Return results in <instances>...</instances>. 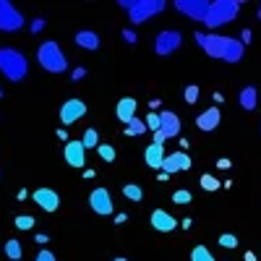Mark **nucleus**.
I'll return each mask as SVG.
<instances>
[{"instance_id": "nucleus-3", "label": "nucleus", "mask_w": 261, "mask_h": 261, "mask_svg": "<svg viewBox=\"0 0 261 261\" xmlns=\"http://www.w3.org/2000/svg\"><path fill=\"white\" fill-rule=\"evenodd\" d=\"M241 0H212V8H209V16L204 24L209 27V32L214 29H222L225 24H230V21L238 18V13H241Z\"/></svg>"}, {"instance_id": "nucleus-18", "label": "nucleus", "mask_w": 261, "mask_h": 261, "mask_svg": "<svg viewBox=\"0 0 261 261\" xmlns=\"http://www.w3.org/2000/svg\"><path fill=\"white\" fill-rule=\"evenodd\" d=\"M160 118H162V134L167 136V139H175L178 134H180V118H178V113H172V110H162L160 113Z\"/></svg>"}, {"instance_id": "nucleus-39", "label": "nucleus", "mask_w": 261, "mask_h": 261, "mask_svg": "<svg viewBox=\"0 0 261 261\" xmlns=\"http://www.w3.org/2000/svg\"><path fill=\"white\" fill-rule=\"evenodd\" d=\"M165 141H167V136L162 134V130H157V134H154V144H162L165 146Z\"/></svg>"}, {"instance_id": "nucleus-42", "label": "nucleus", "mask_w": 261, "mask_h": 261, "mask_svg": "<svg viewBox=\"0 0 261 261\" xmlns=\"http://www.w3.org/2000/svg\"><path fill=\"white\" fill-rule=\"evenodd\" d=\"M191 225H193V220H191V217H186V220L180 222V227H186V230H191Z\"/></svg>"}, {"instance_id": "nucleus-29", "label": "nucleus", "mask_w": 261, "mask_h": 261, "mask_svg": "<svg viewBox=\"0 0 261 261\" xmlns=\"http://www.w3.org/2000/svg\"><path fill=\"white\" fill-rule=\"evenodd\" d=\"M199 94H201V89L196 84H191V86H186V92H183V99L188 102V105H196L199 102Z\"/></svg>"}, {"instance_id": "nucleus-33", "label": "nucleus", "mask_w": 261, "mask_h": 261, "mask_svg": "<svg viewBox=\"0 0 261 261\" xmlns=\"http://www.w3.org/2000/svg\"><path fill=\"white\" fill-rule=\"evenodd\" d=\"M45 27H47V21L42 18V16H37V18L32 21V27H29V29H32V34H39V32L45 29Z\"/></svg>"}, {"instance_id": "nucleus-47", "label": "nucleus", "mask_w": 261, "mask_h": 261, "mask_svg": "<svg viewBox=\"0 0 261 261\" xmlns=\"http://www.w3.org/2000/svg\"><path fill=\"white\" fill-rule=\"evenodd\" d=\"M256 16H258V21H261V6H258V11H256Z\"/></svg>"}, {"instance_id": "nucleus-35", "label": "nucleus", "mask_w": 261, "mask_h": 261, "mask_svg": "<svg viewBox=\"0 0 261 261\" xmlns=\"http://www.w3.org/2000/svg\"><path fill=\"white\" fill-rule=\"evenodd\" d=\"M81 79H86V68L84 65H76V68L71 71V81H81Z\"/></svg>"}, {"instance_id": "nucleus-4", "label": "nucleus", "mask_w": 261, "mask_h": 261, "mask_svg": "<svg viewBox=\"0 0 261 261\" xmlns=\"http://www.w3.org/2000/svg\"><path fill=\"white\" fill-rule=\"evenodd\" d=\"M118 6L123 11H128L130 24H146L149 18H154L165 11L162 0H120Z\"/></svg>"}, {"instance_id": "nucleus-38", "label": "nucleus", "mask_w": 261, "mask_h": 261, "mask_svg": "<svg viewBox=\"0 0 261 261\" xmlns=\"http://www.w3.org/2000/svg\"><path fill=\"white\" fill-rule=\"evenodd\" d=\"M217 167H220V170H230V167H232V162H230L227 157H220V160H217Z\"/></svg>"}, {"instance_id": "nucleus-48", "label": "nucleus", "mask_w": 261, "mask_h": 261, "mask_svg": "<svg viewBox=\"0 0 261 261\" xmlns=\"http://www.w3.org/2000/svg\"><path fill=\"white\" fill-rule=\"evenodd\" d=\"M113 261H125V258H123V256H118V258H113Z\"/></svg>"}, {"instance_id": "nucleus-11", "label": "nucleus", "mask_w": 261, "mask_h": 261, "mask_svg": "<svg viewBox=\"0 0 261 261\" xmlns=\"http://www.w3.org/2000/svg\"><path fill=\"white\" fill-rule=\"evenodd\" d=\"M191 157H188V151H172V154H167L165 157V162H162V172H167V175H175V172H186V170H191Z\"/></svg>"}, {"instance_id": "nucleus-45", "label": "nucleus", "mask_w": 261, "mask_h": 261, "mask_svg": "<svg viewBox=\"0 0 261 261\" xmlns=\"http://www.w3.org/2000/svg\"><path fill=\"white\" fill-rule=\"evenodd\" d=\"M27 196H29V193H27V191H24V188H21V191H18V193H16V199H18V201H24V199H27Z\"/></svg>"}, {"instance_id": "nucleus-37", "label": "nucleus", "mask_w": 261, "mask_h": 261, "mask_svg": "<svg viewBox=\"0 0 261 261\" xmlns=\"http://www.w3.org/2000/svg\"><path fill=\"white\" fill-rule=\"evenodd\" d=\"M241 42H243V47L251 45V42H253V32H251V29H243V32H241Z\"/></svg>"}, {"instance_id": "nucleus-22", "label": "nucleus", "mask_w": 261, "mask_h": 261, "mask_svg": "<svg viewBox=\"0 0 261 261\" xmlns=\"http://www.w3.org/2000/svg\"><path fill=\"white\" fill-rule=\"evenodd\" d=\"M123 196H125L128 201L139 204L141 196H144V191H141V186H136V183H125V186H123Z\"/></svg>"}, {"instance_id": "nucleus-21", "label": "nucleus", "mask_w": 261, "mask_h": 261, "mask_svg": "<svg viewBox=\"0 0 261 261\" xmlns=\"http://www.w3.org/2000/svg\"><path fill=\"white\" fill-rule=\"evenodd\" d=\"M6 256H8L11 261H21V256H24V248H21V243L16 241V238L6 241Z\"/></svg>"}, {"instance_id": "nucleus-7", "label": "nucleus", "mask_w": 261, "mask_h": 261, "mask_svg": "<svg viewBox=\"0 0 261 261\" xmlns=\"http://www.w3.org/2000/svg\"><path fill=\"white\" fill-rule=\"evenodd\" d=\"M180 45H183V34L178 29H165L154 39V53L160 58H167V55H172L175 50H180Z\"/></svg>"}, {"instance_id": "nucleus-6", "label": "nucleus", "mask_w": 261, "mask_h": 261, "mask_svg": "<svg viewBox=\"0 0 261 261\" xmlns=\"http://www.w3.org/2000/svg\"><path fill=\"white\" fill-rule=\"evenodd\" d=\"M24 13H21L11 0H0V32H21V27H24Z\"/></svg>"}, {"instance_id": "nucleus-19", "label": "nucleus", "mask_w": 261, "mask_h": 261, "mask_svg": "<svg viewBox=\"0 0 261 261\" xmlns=\"http://www.w3.org/2000/svg\"><path fill=\"white\" fill-rule=\"evenodd\" d=\"M76 45L81 50H99V34L92 32V29H81L76 34Z\"/></svg>"}, {"instance_id": "nucleus-17", "label": "nucleus", "mask_w": 261, "mask_h": 261, "mask_svg": "<svg viewBox=\"0 0 261 261\" xmlns=\"http://www.w3.org/2000/svg\"><path fill=\"white\" fill-rule=\"evenodd\" d=\"M165 146L162 144H154L151 141L149 146H146V151H144V162H146V167H151V170H162V162H165Z\"/></svg>"}, {"instance_id": "nucleus-2", "label": "nucleus", "mask_w": 261, "mask_h": 261, "mask_svg": "<svg viewBox=\"0 0 261 261\" xmlns=\"http://www.w3.org/2000/svg\"><path fill=\"white\" fill-rule=\"evenodd\" d=\"M0 73L8 81L18 84L29 76V60L27 55L16 47H0Z\"/></svg>"}, {"instance_id": "nucleus-27", "label": "nucleus", "mask_w": 261, "mask_h": 261, "mask_svg": "<svg viewBox=\"0 0 261 261\" xmlns=\"http://www.w3.org/2000/svg\"><path fill=\"white\" fill-rule=\"evenodd\" d=\"M191 261H214V256H212V251L206 246H196L191 251Z\"/></svg>"}, {"instance_id": "nucleus-28", "label": "nucleus", "mask_w": 261, "mask_h": 261, "mask_svg": "<svg viewBox=\"0 0 261 261\" xmlns=\"http://www.w3.org/2000/svg\"><path fill=\"white\" fill-rule=\"evenodd\" d=\"M13 225H16L18 230H32V227H34V217H32V214H18L16 220H13Z\"/></svg>"}, {"instance_id": "nucleus-43", "label": "nucleus", "mask_w": 261, "mask_h": 261, "mask_svg": "<svg viewBox=\"0 0 261 261\" xmlns=\"http://www.w3.org/2000/svg\"><path fill=\"white\" fill-rule=\"evenodd\" d=\"M58 139H60V141H68V134H65L63 128H58Z\"/></svg>"}, {"instance_id": "nucleus-15", "label": "nucleus", "mask_w": 261, "mask_h": 261, "mask_svg": "<svg viewBox=\"0 0 261 261\" xmlns=\"http://www.w3.org/2000/svg\"><path fill=\"white\" fill-rule=\"evenodd\" d=\"M136 110H139V102H136L134 97H123V99H118V105H115V115H118V120H120L123 125H128L130 120L136 118Z\"/></svg>"}, {"instance_id": "nucleus-32", "label": "nucleus", "mask_w": 261, "mask_h": 261, "mask_svg": "<svg viewBox=\"0 0 261 261\" xmlns=\"http://www.w3.org/2000/svg\"><path fill=\"white\" fill-rule=\"evenodd\" d=\"M220 246H222V248H230V251H232V248L238 246V238H235L232 232H222V235H220Z\"/></svg>"}, {"instance_id": "nucleus-25", "label": "nucleus", "mask_w": 261, "mask_h": 261, "mask_svg": "<svg viewBox=\"0 0 261 261\" xmlns=\"http://www.w3.org/2000/svg\"><path fill=\"white\" fill-rule=\"evenodd\" d=\"M97 154H99L102 162H115L118 151H115V146H110V144H99V146H97Z\"/></svg>"}, {"instance_id": "nucleus-9", "label": "nucleus", "mask_w": 261, "mask_h": 261, "mask_svg": "<svg viewBox=\"0 0 261 261\" xmlns=\"http://www.w3.org/2000/svg\"><path fill=\"white\" fill-rule=\"evenodd\" d=\"M84 115H86V102L79 99V97L65 99L63 107H60V123H63V125H73V123L81 120Z\"/></svg>"}, {"instance_id": "nucleus-46", "label": "nucleus", "mask_w": 261, "mask_h": 261, "mask_svg": "<svg viewBox=\"0 0 261 261\" xmlns=\"http://www.w3.org/2000/svg\"><path fill=\"white\" fill-rule=\"evenodd\" d=\"M243 258H246V261H256V253H253V251H248V253H246Z\"/></svg>"}, {"instance_id": "nucleus-36", "label": "nucleus", "mask_w": 261, "mask_h": 261, "mask_svg": "<svg viewBox=\"0 0 261 261\" xmlns=\"http://www.w3.org/2000/svg\"><path fill=\"white\" fill-rule=\"evenodd\" d=\"M123 39L128 42V45H136V39H139V37H136L134 29H123Z\"/></svg>"}, {"instance_id": "nucleus-5", "label": "nucleus", "mask_w": 261, "mask_h": 261, "mask_svg": "<svg viewBox=\"0 0 261 261\" xmlns=\"http://www.w3.org/2000/svg\"><path fill=\"white\" fill-rule=\"evenodd\" d=\"M37 63L47 73H63V71H68V55L60 50L58 42H42V45L37 47Z\"/></svg>"}, {"instance_id": "nucleus-24", "label": "nucleus", "mask_w": 261, "mask_h": 261, "mask_svg": "<svg viewBox=\"0 0 261 261\" xmlns=\"http://www.w3.org/2000/svg\"><path fill=\"white\" fill-rule=\"evenodd\" d=\"M141 134H146V120L134 118V120L125 125V136H141Z\"/></svg>"}, {"instance_id": "nucleus-13", "label": "nucleus", "mask_w": 261, "mask_h": 261, "mask_svg": "<svg viewBox=\"0 0 261 261\" xmlns=\"http://www.w3.org/2000/svg\"><path fill=\"white\" fill-rule=\"evenodd\" d=\"M32 199H34V204H37L42 212H55V209L60 206V196H58V191H53V188H37V191L32 193Z\"/></svg>"}, {"instance_id": "nucleus-16", "label": "nucleus", "mask_w": 261, "mask_h": 261, "mask_svg": "<svg viewBox=\"0 0 261 261\" xmlns=\"http://www.w3.org/2000/svg\"><path fill=\"white\" fill-rule=\"evenodd\" d=\"M220 120H222L220 107H209V110H204L199 118H196V128L204 130V134H209V130H214L217 125H220Z\"/></svg>"}, {"instance_id": "nucleus-8", "label": "nucleus", "mask_w": 261, "mask_h": 261, "mask_svg": "<svg viewBox=\"0 0 261 261\" xmlns=\"http://www.w3.org/2000/svg\"><path fill=\"white\" fill-rule=\"evenodd\" d=\"M209 8H212V3L209 0H178L175 3V11L178 13H183V16H188L191 21H206V16H209Z\"/></svg>"}, {"instance_id": "nucleus-44", "label": "nucleus", "mask_w": 261, "mask_h": 261, "mask_svg": "<svg viewBox=\"0 0 261 261\" xmlns=\"http://www.w3.org/2000/svg\"><path fill=\"white\" fill-rule=\"evenodd\" d=\"M178 144H180V151H186V149H188V146H191V141H188V139H180V141H178Z\"/></svg>"}, {"instance_id": "nucleus-41", "label": "nucleus", "mask_w": 261, "mask_h": 261, "mask_svg": "<svg viewBox=\"0 0 261 261\" xmlns=\"http://www.w3.org/2000/svg\"><path fill=\"white\" fill-rule=\"evenodd\" d=\"M125 220H128V214H123V212H120V214H115V225H123Z\"/></svg>"}, {"instance_id": "nucleus-40", "label": "nucleus", "mask_w": 261, "mask_h": 261, "mask_svg": "<svg viewBox=\"0 0 261 261\" xmlns=\"http://www.w3.org/2000/svg\"><path fill=\"white\" fill-rule=\"evenodd\" d=\"M34 241H37V243H39V246H42V243H47V241H50V238H47V235H45V232H39V235H37V238H34Z\"/></svg>"}, {"instance_id": "nucleus-30", "label": "nucleus", "mask_w": 261, "mask_h": 261, "mask_svg": "<svg viewBox=\"0 0 261 261\" xmlns=\"http://www.w3.org/2000/svg\"><path fill=\"white\" fill-rule=\"evenodd\" d=\"M199 183H201V188H204V191H217V188H222V183L217 180L214 175H209V172H206V175H201V180H199Z\"/></svg>"}, {"instance_id": "nucleus-12", "label": "nucleus", "mask_w": 261, "mask_h": 261, "mask_svg": "<svg viewBox=\"0 0 261 261\" xmlns=\"http://www.w3.org/2000/svg\"><path fill=\"white\" fill-rule=\"evenodd\" d=\"M63 157H65V162H68L71 167L84 170V165H86V146L81 141H68L63 146Z\"/></svg>"}, {"instance_id": "nucleus-20", "label": "nucleus", "mask_w": 261, "mask_h": 261, "mask_svg": "<svg viewBox=\"0 0 261 261\" xmlns=\"http://www.w3.org/2000/svg\"><path fill=\"white\" fill-rule=\"evenodd\" d=\"M238 102H241L243 110H256V105H258V89L256 86H243L241 94H238Z\"/></svg>"}, {"instance_id": "nucleus-31", "label": "nucleus", "mask_w": 261, "mask_h": 261, "mask_svg": "<svg viewBox=\"0 0 261 261\" xmlns=\"http://www.w3.org/2000/svg\"><path fill=\"white\" fill-rule=\"evenodd\" d=\"M146 128H149V130H154V134L162 128V118H160V113H149V115H146Z\"/></svg>"}, {"instance_id": "nucleus-23", "label": "nucleus", "mask_w": 261, "mask_h": 261, "mask_svg": "<svg viewBox=\"0 0 261 261\" xmlns=\"http://www.w3.org/2000/svg\"><path fill=\"white\" fill-rule=\"evenodd\" d=\"M81 144H84L86 149H97V146H99V134H97V128H86L84 136H81Z\"/></svg>"}, {"instance_id": "nucleus-14", "label": "nucleus", "mask_w": 261, "mask_h": 261, "mask_svg": "<svg viewBox=\"0 0 261 261\" xmlns=\"http://www.w3.org/2000/svg\"><path fill=\"white\" fill-rule=\"evenodd\" d=\"M149 222H151V227H154L157 232H172L175 227H180V222L172 214H167L165 209H154V212H151Z\"/></svg>"}, {"instance_id": "nucleus-34", "label": "nucleus", "mask_w": 261, "mask_h": 261, "mask_svg": "<svg viewBox=\"0 0 261 261\" xmlns=\"http://www.w3.org/2000/svg\"><path fill=\"white\" fill-rule=\"evenodd\" d=\"M34 261H58V258H55V253H53V251H47V248H45V251H39V253L34 256Z\"/></svg>"}, {"instance_id": "nucleus-10", "label": "nucleus", "mask_w": 261, "mask_h": 261, "mask_svg": "<svg viewBox=\"0 0 261 261\" xmlns=\"http://www.w3.org/2000/svg\"><path fill=\"white\" fill-rule=\"evenodd\" d=\"M89 206H92L94 214H102V217H107V214H113V212H115V204H113L110 191L102 188V186L94 188V191L89 193Z\"/></svg>"}, {"instance_id": "nucleus-26", "label": "nucleus", "mask_w": 261, "mask_h": 261, "mask_svg": "<svg viewBox=\"0 0 261 261\" xmlns=\"http://www.w3.org/2000/svg\"><path fill=\"white\" fill-rule=\"evenodd\" d=\"M191 201H193V193L188 188H178L175 193H172V204H178V206H186Z\"/></svg>"}, {"instance_id": "nucleus-1", "label": "nucleus", "mask_w": 261, "mask_h": 261, "mask_svg": "<svg viewBox=\"0 0 261 261\" xmlns=\"http://www.w3.org/2000/svg\"><path fill=\"white\" fill-rule=\"evenodd\" d=\"M193 39L209 58H217L222 63H241L243 60V42L235 37H225L217 32H196Z\"/></svg>"}]
</instances>
